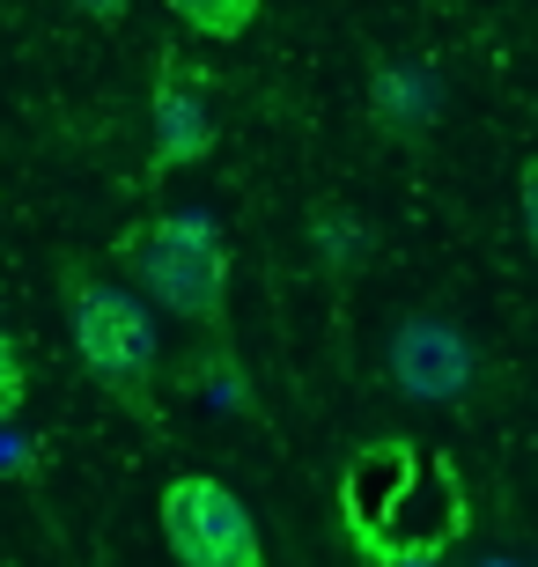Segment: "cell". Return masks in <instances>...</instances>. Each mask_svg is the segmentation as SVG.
<instances>
[{"instance_id": "6da1fadb", "label": "cell", "mask_w": 538, "mask_h": 567, "mask_svg": "<svg viewBox=\"0 0 538 567\" xmlns=\"http://www.w3.org/2000/svg\"><path fill=\"white\" fill-rule=\"evenodd\" d=\"M339 516H347L354 553L376 567H420L450 553V538L465 530L450 464L414 442H369L339 480Z\"/></svg>"}, {"instance_id": "7a4b0ae2", "label": "cell", "mask_w": 538, "mask_h": 567, "mask_svg": "<svg viewBox=\"0 0 538 567\" xmlns=\"http://www.w3.org/2000/svg\"><path fill=\"white\" fill-rule=\"evenodd\" d=\"M67 332H74V354L125 413L155 421V361H163V339H155V317L133 288L97 274H67Z\"/></svg>"}, {"instance_id": "3957f363", "label": "cell", "mask_w": 538, "mask_h": 567, "mask_svg": "<svg viewBox=\"0 0 538 567\" xmlns=\"http://www.w3.org/2000/svg\"><path fill=\"white\" fill-rule=\"evenodd\" d=\"M133 280L163 317L222 332L229 317V236L214 214L185 207V214H155L133 236Z\"/></svg>"}, {"instance_id": "277c9868", "label": "cell", "mask_w": 538, "mask_h": 567, "mask_svg": "<svg viewBox=\"0 0 538 567\" xmlns=\"http://www.w3.org/2000/svg\"><path fill=\"white\" fill-rule=\"evenodd\" d=\"M163 546L185 567H258L266 560L258 516L214 472H177L163 486Z\"/></svg>"}, {"instance_id": "5b68a950", "label": "cell", "mask_w": 538, "mask_h": 567, "mask_svg": "<svg viewBox=\"0 0 538 567\" xmlns=\"http://www.w3.org/2000/svg\"><path fill=\"white\" fill-rule=\"evenodd\" d=\"M473 369H479L473 339L457 332V324H443V317H406L392 332V377L420 405H457L473 391Z\"/></svg>"}, {"instance_id": "8992f818", "label": "cell", "mask_w": 538, "mask_h": 567, "mask_svg": "<svg viewBox=\"0 0 538 567\" xmlns=\"http://www.w3.org/2000/svg\"><path fill=\"white\" fill-rule=\"evenodd\" d=\"M369 118L392 141H428L435 118H443V89H435V74H420V66H376L369 74Z\"/></svg>"}, {"instance_id": "52a82bcc", "label": "cell", "mask_w": 538, "mask_h": 567, "mask_svg": "<svg viewBox=\"0 0 538 567\" xmlns=\"http://www.w3.org/2000/svg\"><path fill=\"white\" fill-rule=\"evenodd\" d=\"M214 155V111L185 82H155V169H200Z\"/></svg>"}, {"instance_id": "ba28073f", "label": "cell", "mask_w": 538, "mask_h": 567, "mask_svg": "<svg viewBox=\"0 0 538 567\" xmlns=\"http://www.w3.org/2000/svg\"><path fill=\"white\" fill-rule=\"evenodd\" d=\"M311 251L332 280H354L369 266V214L347 207V199H317L311 207Z\"/></svg>"}, {"instance_id": "9c48e42d", "label": "cell", "mask_w": 538, "mask_h": 567, "mask_svg": "<svg viewBox=\"0 0 538 567\" xmlns=\"http://www.w3.org/2000/svg\"><path fill=\"white\" fill-rule=\"evenodd\" d=\"M163 8L185 22V30H200V38L236 44L251 22H258V8H266V0H163Z\"/></svg>"}, {"instance_id": "30bf717a", "label": "cell", "mask_w": 538, "mask_h": 567, "mask_svg": "<svg viewBox=\"0 0 538 567\" xmlns=\"http://www.w3.org/2000/svg\"><path fill=\"white\" fill-rule=\"evenodd\" d=\"M22 399H30V369H22V347L0 332V421H16Z\"/></svg>"}, {"instance_id": "8fae6325", "label": "cell", "mask_w": 538, "mask_h": 567, "mask_svg": "<svg viewBox=\"0 0 538 567\" xmlns=\"http://www.w3.org/2000/svg\"><path fill=\"white\" fill-rule=\"evenodd\" d=\"M517 199H524V244L538 251V163H524V177H517Z\"/></svg>"}, {"instance_id": "7c38bea8", "label": "cell", "mask_w": 538, "mask_h": 567, "mask_svg": "<svg viewBox=\"0 0 538 567\" xmlns=\"http://www.w3.org/2000/svg\"><path fill=\"white\" fill-rule=\"evenodd\" d=\"M125 8H133V0H82V16L97 22V30H119V22H125Z\"/></svg>"}]
</instances>
